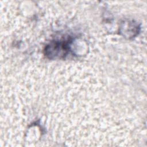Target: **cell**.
I'll list each match as a JSON object with an SVG mask.
<instances>
[{
	"instance_id": "obj_1",
	"label": "cell",
	"mask_w": 147,
	"mask_h": 147,
	"mask_svg": "<svg viewBox=\"0 0 147 147\" xmlns=\"http://www.w3.org/2000/svg\"><path fill=\"white\" fill-rule=\"evenodd\" d=\"M71 42V40L68 39L66 41H55L48 45L46 50H51V52L53 51H55V53L53 56H64L66 54L68 49V44Z\"/></svg>"
}]
</instances>
